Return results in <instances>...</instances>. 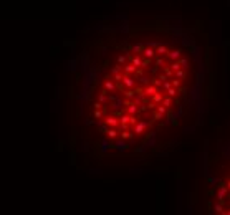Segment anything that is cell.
Masks as SVG:
<instances>
[{
	"label": "cell",
	"mask_w": 230,
	"mask_h": 215,
	"mask_svg": "<svg viewBox=\"0 0 230 215\" xmlns=\"http://www.w3.org/2000/svg\"><path fill=\"white\" fill-rule=\"evenodd\" d=\"M212 48L202 22L116 12L66 41L60 104L75 156L94 164L166 159L202 126Z\"/></svg>",
	"instance_id": "obj_1"
},
{
	"label": "cell",
	"mask_w": 230,
	"mask_h": 215,
	"mask_svg": "<svg viewBox=\"0 0 230 215\" xmlns=\"http://www.w3.org/2000/svg\"><path fill=\"white\" fill-rule=\"evenodd\" d=\"M199 215H230V116L204 154Z\"/></svg>",
	"instance_id": "obj_2"
}]
</instances>
